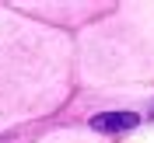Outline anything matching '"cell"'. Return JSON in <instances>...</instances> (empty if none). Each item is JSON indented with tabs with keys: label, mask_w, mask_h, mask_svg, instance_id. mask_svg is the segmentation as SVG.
<instances>
[{
	"label": "cell",
	"mask_w": 154,
	"mask_h": 143,
	"mask_svg": "<svg viewBox=\"0 0 154 143\" xmlns=\"http://www.w3.org/2000/svg\"><path fill=\"white\" fill-rule=\"evenodd\" d=\"M133 126H137L133 112H105V115H95L91 119V129H98V133H126Z\"/></svg>",
	"instance_id": "6da1fadb"
}]
</instances>
